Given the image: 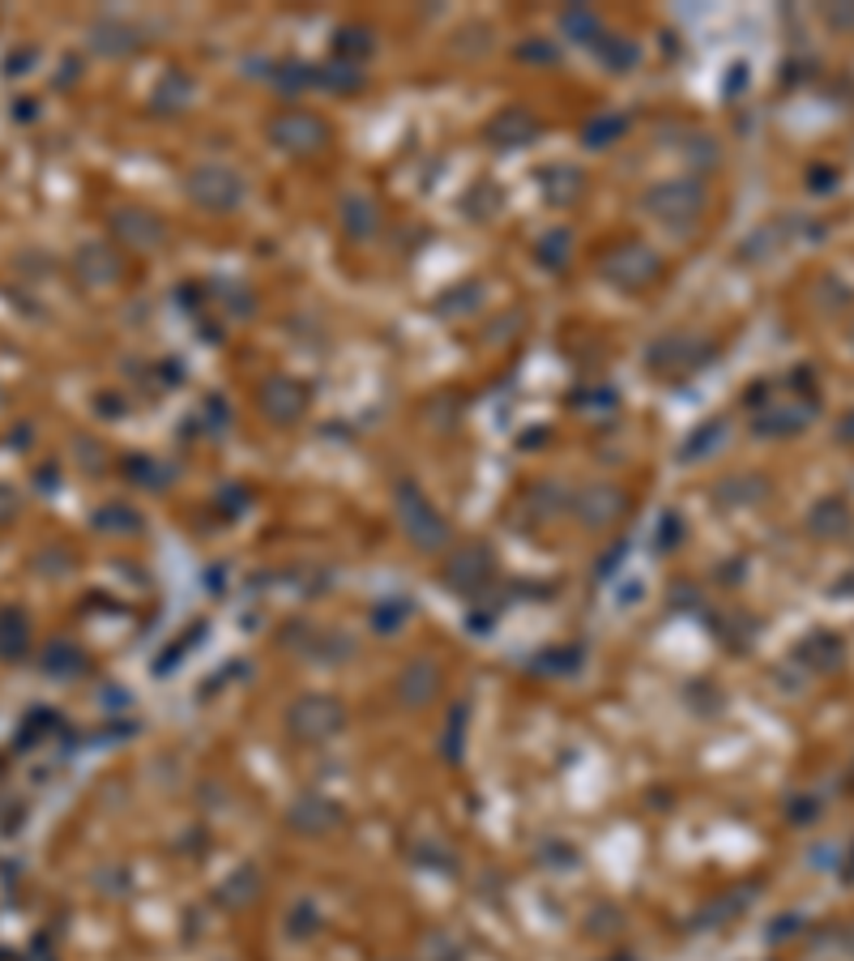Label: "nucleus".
I'll list each match as a JSON object with an SVG mask.
<instances>
[{
    "instance_id": "f257e3e1",
    "label": "nucleus",
    "mask_w": 854,
    "mask_h": 961,
    "mask_svg": "<svg viewBox=\"0 0 854 961\" xmlns=\"http://www.w3.org/2000/svg\"><path fill=\"white\" fill-rule=\"evenodd\" d=\"M81 274L94 278V282H107V278H112V257H107L103 248H86V253H81Z\"/></svg>"
},
{
    "instance_id": "f03ea898",
    "label": "nucleus",
    "mask_w": 854,
    "mask_h": 961,
    "mask_svg": "<svg viewBox=\"0 0 854 961\" xmlns=\"http://www.w3.org/2000/svg\"><path fill=\"white\" fill-rule=\"evenodd\" d=\"M851 343H854V330H851Z\"/></svg>"
}]
</instances>
